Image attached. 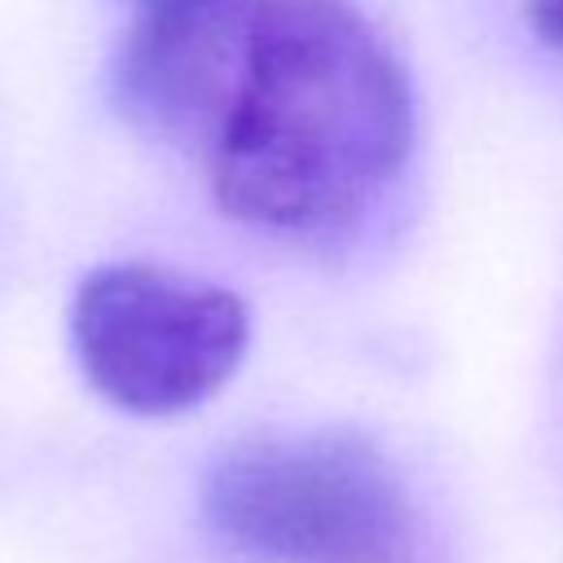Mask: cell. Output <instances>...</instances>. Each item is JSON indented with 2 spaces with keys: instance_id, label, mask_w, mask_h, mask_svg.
I'll return each mask as SVG.
<instances>
[{
  "instance_id": "cell-1",
  "label": "cell",
  "mask_w": 563,
  "mask_h": 563,
  "mask_svg": "<svg viewBox=\"0 0 563 563\" xmlns=\"http://www.w3.org/2000/svg\"><path fill=\"white\" fill-rule=\"evenodd\" d=\"M409 150L413 88L369 18L352 0H268L207 145L220 211L268 233H339Z\"/></svg>"
},
{
  "instance_id": "cell-2",
  "label": "cell",
  "mask_w": 563,
  "mask_h": 563,
  "mask_svg": "<svg viewBox=\"0 0 563 563\" xmlns=\"http://www.w3.org/2000/svg\"><path fill=\"white\" fill-rule=\"evenodd\" d=\"M202 519L264 563H391L409 501L387 457L347 431H268L216 453Z\"/></svg>"
},
{
  "instance_id": "cell-3",
  "label": "cell",
  "mask_w": 563,
  "mask_h": 563,
  "mask_svg": "<svg viewBox=\"0 0 563 563\" xmlns=\"http://www.w3.org/2000/svg\"><path fill=\"white\" fill-rule=\"evenodd\" d=\"M70 339L101 400L172 418L211 400L251 347L246 303L158 264H101L70 303Z\"/></svg>"
},
{
  "instance_id": "cell-4",
  "label": "cell",
  "mask_w": 563,
  "mask_h": 563,
  "mask_svg": "<svg viewBox=\"0 0 563 563\" xmlns=\"http://www.w3.org/2000/svg\"><path fill=\"white\" fill-rule=\"evenodd\" d=\"M268 0H123L114 97L167 141L220 132Z\"/></svg>"
},
{
  "instance_id": "cell-5",
  "label": "cell",
  "mask_w": 563,
  "mask_h": 563,
  "mask_svg": "<svg viewBox=\"0 0 563 563\" xmlns=\"http://www.w3.org/2000/svg\"><path fill=\"white\" fill-rule=\"evenodd\" d=\"M523 13L541 44L563 48V0H523Z\"/></svg>"
}]
</instances>
